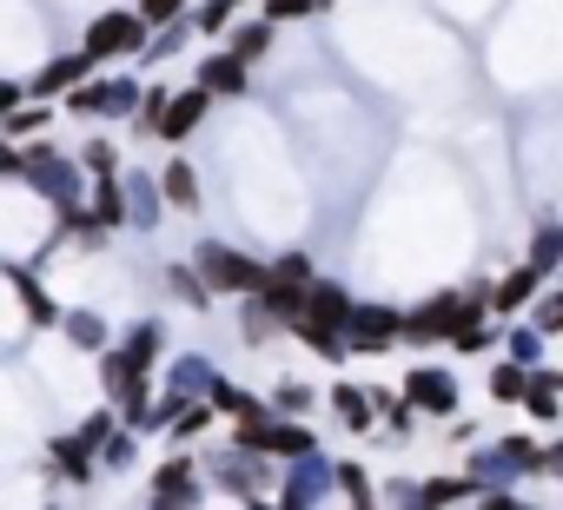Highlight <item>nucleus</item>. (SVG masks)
I'll use <instances>...</instances> for the list:
<instances>
[{
    "instance_id": "nucleus-25",
    "label": "nucleus",
    "mask_w": 563,
    "mask_h": 510,
    "mask_svg": "<svg viewBox=\"0 0 563 510\" xmlns=\"http://www.w3.org/2000/svg\"><path fill=\"white\" fill-rule=\"evenodd\" d=\"M60 332H67L80 352H107V319H100V312H60Z\"/></svg>"
},
{
    "instance_id": "nucleus-31",
    "label": "nucleus",
    "mask_w": 563,
    "mask_h": 510,
    "mask_svg": "<svg viewBox=\"0 0 563 510\" xmlns=\"http://www.w3.org/2000/svg\"><path fill=\"white\" fill-rule=\"evenodd\" d=\"M166 87H146L140 93V107H133V133H146V140H159V120H166Z\"/></svg>"
},
{
    "instance_id": "nucleus-1",
    "label": "nucleus",
    "mask_w": 563,
    "mask_h": 510,
    "mask_svg": "<svg viewBox=\"0 0 563 510\" xmlns=\"http://www.w3.org/2000/svg\"><path fill=\"white\" fill-rule=\"evenodd\" d=\"M490 312V279H471L464 292H431L418 312H405V345H451V332L477 325Z\"/></svg>"
},
{
    "instance_id": "nucleus-46",
    "label": "nucleus",
    "mask_w": 563,
    "mask_h": 510,
    "mask_svg": "<svg viewBox=\"0 0 563 510\" xmlns=\"http://www.w3.org/2000/svg\"><path fill=\"white\" fill-rule=\"evenodd\" d=\"M319 8H332V0H319Z\"/></svg>"
},
{
    "instance_id": "nucleus-33",
    "label": "nucleus",
    "mask_w": 563,
    "mask_h": 510,
    "mask_svg": "<svg viewBox=\"0 0 563 510\" xmlns=\"http://www.w3.org/2000/svg\"><path fill=\"white\" fill-rule=\"evenodd\" d=\"M530 325H537L543 339H556V332H563V286H556V292H537V299H530Z\"/></svg>"
},
{
    "instance_id": "nucleus-30",
    "label": "nucleus",
    "mask_w": 563,
    "mask_h": 510,
    "mask_svg": "<svg viewBox=\"0 0 563 510\" xmlns=\"http://www.w3.org/2000/svg\"><path fill=\"white\" fill-rule=\"evenodd\" d=\"M530 266H537V279L563 266V225H537V239H530Z\"/></svg>"
},
{
    "instance_id": "nucleus-36",
    "label": "nucleus",
    "mask_w": 563,
    "mask_h": 510,
    "mask_svg": "<svg viewBox=\"0 0 563 510\" xmlns=\"http://www.w3.org/2000/svg\"><path fill=\"white\" fill-rule=\"evenodd\" d=\"M80 166H87L93 179H100V173H120V146H113V140H87V146H80Z\"/></svg>"
},
{
    "instance_id": "nucleus-22",
    "label": "nucleus",
    "mask_w": 563,
    "mask_h": 510,
    "mask_svg": "<svg viewBox=\"0 0 563 510\" xmlns=\"http://www.w3.org/2000/svg\"><path fill=\"white\" fill-rule=\"evenodd\" d=\"M93 457H100V451H93L80 431H74V437H54V464H60V477L87 484V477H93Z\"/></svg>"
},
{
    "instance_id": "nucleus-8",
    "label": "nucleus",
    "mask_w": 563,
    "mask_h": 510,
    "mask_svg": "<svg viewBox=\"0 0 563 510\" xmlns=\"http://www.w3.org/2000/svg\"><path fill=\"white\" fill-rule=\"evenodd\" d=\"M192 80H199L212 100H245V93H252V67H245L239 54H225V47H219V54H206Z\"/></svg>"
},
{
    "instance_id": "nucleus-11",
    "label": "nucleus",
    "mask_w": 563,
    "mask_h": 510,
    "mask_svg": "<svg viewBox=\"0 0 563 510\" xmlns=\"http://www.w3.org/2000/svg\"><path fill=\"white\" fill-rule=\"evenodd\" d=\"M523 411H530L537 424H556V411H563V372H556V365H530Z\"/></svg>"
},
{
    "instance_id": "nucleus-2",
    "label": "nucleus",
    "mask_w": 563,
    "mask_h": 510,
    "mask_svg": "<svg viewBox=\"0 0 563 510\" xmlns=\"http://www.w3.org/2000/svg\"><path fill=\"white\" fill-rule=\"evenodd\" d=\"M146 41H153V27H146V14H133V8H113V14H93V21H87V54H93V60L146 54Z\"/></svg>"
},
{
    "instance_id": "nucleus-21",
    "label": "nucleus",
    "mask_w": 563,
    "mask_h": 510,
    "mask_svg": "<svg viewBox=\"0 0 563 510\" xmlns=\"http://www.w3.org/2000/svg\"><path fill=\"white\" fill-rule=\"evenodd\" d=\"M166 292H173L179 306H192V312H212V286H206L199 266H166Z\"/></svg>"
},
{
    "instance_id": "nucleus-28",
    "label": "nucleus",
    "mask_w": 563,
    "mask_h": 510,
    "mask_svg": "<svg viewBox=\"0 0 563 510\" xmlns=\"http://www.w3.org/2000/svg\"><path fill=\"white\" fill-rule=\"evenodd\" d=\"M239 14H245V0H199V8H192V27H199V34H225Z\"/></svg>"
},
{
    "instance_id": "nucleus-14",
    "label": "nucleus",
    "mask_w": 563,
    "mask_h": 510,
    "mask_svg": "<svg viewBox=\"0 0 563 510\" xmlns=\"http://www.w3.org/2000/svg\"><path fill=\"white\" fill-rule=\"evenodd\" d=\"M153 503H199V470L192 457H166L153 470Z\"/></svg>"
},
{
    "instance_id": "nucleus-42",
    "label": "nucleus",
    "mask_w": 563,
    "mask_h": 510,
    "mask_svg": "<svg viewBox=\"0 0 563 510\" xmlns=\"http://www.w3.org/2000/svg\"><path fill=\"white\" fill-rule=\"evenodd\" d=\"M537 352H543V332H537V325H530V332H510V358L537 365Z\"/></svg>"
},
{
    "instance_id": "nucleus-13",
    "label": "nucleus",
    "mask_w": 563,
    "mask_h": 510,
    "mask_svg": "<svg viewBox=\"0 0 563 510\" xmlns=\"http://www.w3.org/2000/svg\"><path fill=\"white\" fill-rule=\"evenodd\" d=\"M530 299H537V266L523 259L517 273H504V279L490 286V319H504V325H510V312H523Z\"/></svg>"
},
{
    "instance_id": "nucleus-26",
    "label": "nucleus",
    "mask_w": 563,
    "mask_h": 510,
    "mask_svg": "<svg viewBox=\"0 0 563 510\" xmlns=\"http://www.w3.org/2000/svg\"><path fill=\"white\" fill-rule=\"evenodd\" d=\"M523 385H530V365H523V358L490 365V398H497V404H523Z\"/></svg>"
},
{
    "instance_id": "nucleus-45",
    "label": "nucleus",
    "mask_w": 563,
    "mask_h": 510,
    "mask_svg": "<svg viewBox=\"0 0 563 510\" xmlns=\"http://www.w3.org/2000/svg\"><path fill=\"white\" fill-rule=\"evenodd\" d=\"M0 173H27V153H8V146H0Z\"/></svg>"
},
{
    "instance_id": "nucleus-10",
    "label": "nucleus",
    "mask_w": 563,
    "mask_h": 510,
    "mask_svg": "<svg viewBox=\"0 0 563 510\" xmlns=\"http://www.w3.org/2000/svg\"><path fill=\"white\" fill-rule=\"evenodd\" d=\"M206 113H212V93H206V87L192 80L186 93H173V100H166V120H159V140H173V146H179V140H192V126H199Z\"/></svg>"
},
{
    "instance_id": "nucleus-12",
    "label": "nucleus",
    "mask_w": 563,
    "mask_h": 510,
    "mask_svg": "<svg viewBox=\"0 0 563 510\" xmlns=\"http://www.w3.org/2000/svg\"><path fill=\"white\" fill-rule=\"evenodd\" d=\"M27 179H41V186L54 192V206H60V212L74 206V166H67L54 146H34V153H27Z\"/></svg>"
},
{
    "instance_id": "nucleus-39",
    "label": "nucleus",
    "mask_w": 563,
    "mask_h": 510,
    "mask_svg": "<svg viewBox=\"0 0 563 510\" xmlns=\"http://www.w3.org/2000/svg\"><path fill=\"white\" fill-rule=\"evenodd\" d=\"M140 14H146V27H166V21L192 14V0H140Z\"/></svg>"
},
{
    "instance_id": "nucleus-43",
    "label": "nucleus",
    "mask_w": 563,
    "mask_h": 510,
    "mask_svg": "<svg viewBox=\"0 0 563 510\" xmlns=\"http://www.w3.org/2000/svg\"><path fill=\"white\" fill-rule=\"evenodd\" d=\"M543 477H563V437H556V444H543Z\"/></svg>"
},
{
    "instance_id": "nucleus-19",
    "label": "nucleus",
    "mask_w": 563,
    "mask_h": 510,
    "mask_svg": "<svg viewBox=\"0 0 563 510\" xmlns=\"http://www.w3.org/2000/svg\"><path fill=\"white\" fill-rule=\"evenodd\" d=\"M159 192H166V206H173V212H199V173H192V159H166Z\"/></svg>"
},
{
    "instance_id": "nucleus-23",
    "label": "nucleus",
    "mask_w": 563,
    "mask_h": 510,
    "mask_svg": "<svg viewBox=\"0 0 563 510\" xmlns=\"http://www.w3.org/2000/svg\"><path fill=\"white\" fill-rule=\"evenodd\" d=\"M14 292H21V306H27V319H34V325H60V306L47 299V286H41L34 273H21V266H14Z\"/></svg>"
},
{
    "instance_id": "nucleus-38",
    "label": "nucleus",
    "mask_w": 563,
    "mask_h": 510,
    "mask_svg": "<svg viewBox=\"0 0 563 510\" xmlns=\"http://www.w3.org/2000/svg\"><path fill=\"white\" fill-rule=\"evenodd\" d=\"M497 345V332L477 319V325H464V332H451V352H464V358H477V352H490Z\"/></svg>"
},
{
    "instance_id": "nucleus-4",
    "label": "nucleus",
    "mask_w": 563,
    "mask_h": 510,
    "mask_svg": "<svg viewBox=\"0 0 563 510\" xmlns=\"http://www.w3.org/2000/svg\"><path fill=\"white\" fill-rule=\"evenodd\" d=\"M133 107H140V87L133 80H80L74 93H67V113H93V120H133Z\"/></svg>"
},
{
    "instance_id": "nucleus-37",
    "label": "nucleus",
    "mask_w": 563,
    "mask_h": 510,
    "mask_svg": "<svg viewBox=\"0 0 563 510\" xmlns=\"http://www.w3.org/2000/svg\"><path fill=\"white\" fill-rule=\"evenodd\" d=\"M258 14L278 27V21H306V14H319V0H258Z\"/></svg>"
},
{
    "instance_id": "nucleus-41",
    "label": "nucleus",
    "mask_w": 563,
    "mask_h": 510,
    "mask_svg": "<svg viewBox=\"0 0 563 510\" xmlns=\"http://www.w3.org/2000/svg\"><path fill=\"white\" fill-rule=\"evenodd\" d=\"M113 424H120V411H93V418H87V424H80V437H87V444H93V451H100V444H107V437H113Z\"/></svg>"
},
{
    "instance_id": "nucleus-3",
    "label": "nucleus",
    "mask_w": 563,
    "mask_h": 510,
    "mask_svg": "<svg viewBox=\"0 0 563 510\" xmlns=\"http://www.w3.org/2000/svg\"><path fill=\"white\" fill-rule=\"evenodd\" d=\"M199 273H206V286L212 292H225V299H252L258 286H265V266L258 259H245V252H232V245H199Z\"/></svg>"
},
{
    "instance_id": "nucleus-5",
    "label": "nucleus",
    "mask_w": 563,
    "mask_h": 510,
    "mask_svg": "<svg viewBox=\"0 0 563 510\" xmlns=\"http://www.w3.org/2000/svg\"><path fill=\"white\" fill-rule=\"evenodd\" d=\"M345 345H352V352L405 345V312H391V306H352V319H345Z\"/></svg>"
},
{
    "instance_id": "nucleus-6",
    "label": "nucleus",
    "mask_w": 563,
    "mask_h": 510,
    "mask_svg": "<svg viewBox=\"0 0 563 510\" xmlns=\"http://www.w3.org/2000/svg\"><path fill=\"white\" fill-rule=\"evenodd\" d=\"M471 470H477V477H543V444H537V437H504V444H490Z\"/></svg>"
},
{
    "instance_id": "nucleus-35",
    "label": "nucleus",
    "mask_w": 563,
    "mask_h": 510,
    "mask_svg": "<svg viewBox=\"0 0 563 510\" xmlns=\"http://www.w3.org/2000/svg\"><path fill=\"white\" fill-rule=\"evenodd\" d=\"M272 411H286V418H306L312 411V385H299V378H286L272 391Z\"/></svg>"
},
{
    "instance_id": "nucleus-7",
    "label": "nucleus",
    "mask_w": 563,
    "mask_h": 510,
    "mask_svg": "<svg viewBox=\"0 0 563 510\" xmlns=\"http://www.w3.org/2000/svg\"><path fill=\"white\" fill-rule=\"evenodd\" d=\"M405 398L431 418H451L457 411V378L444 365H418V372H405Z\"/></svg>"
},
{
    "instance_id": "nucleus-40",
    "label": "nucleus",
    "mask_w": 563,
    "mask_h": 510,
    "mask_svg": "<svg viewBox=\"0 0 563 510\" xmlns=\"http://www.w3.org/2000/svg\"><path fill=\"white\" fill-rule=\"evenodd\" d=\"M0 126H8L14 140H27V133H41V126H47V107H14L8 120H0Z\"/></svg>"
},
{
    "instance_id": "nucleus-34",
    "label": "nucleus",
    "mask_w": 563,
    "mask_h": 510,
    "mask_svg": "<svg viewBox=\"0 0 563 510\" xmlns=\"http://www.w3.org/2000/svg\"><path fill=\"white\" fill-rule=\"evenodd\" d=\"M173 391H192V398H206V391H212V358H179V372H173Z\"/></svg>"
},
{
    "instance_id": "nucleus-17",
    "label": "nucleus",
    "mask_w": 563,
    "mask_h": 510,
    "mask_svg": "<svg viewBox=\"0 0 563 510\" xmlns=\"http://www.w3.org/2000/svg\"><path fill=\"white\" fill-rule=\"evenodd\" d=\"M258 451H265V457H292V464H299V457L312 451V431H306L299 418H286V411H278V418H272V431L258 437Z\"/></svg>"
},
{
    "instance_id": "nucleus-27",
    "label": "nucleus",
    "mask_w": 563,
    "mask_h": 510,
    "mask_svg": "<svg viewBox=\"0 0 563 510\" xmlns=\"http://www.w3.org/2000/svg\"><path fill=\"white\" fill-rule=\"evenodd\" d=\"M206 424H212V398H179V411H173V437L179 444H192V437H206Z\"/></svg>"
},
{
    "instance_id": "nucleus-32",
    "label": "nucleus",
    "mask_w": 563,
    "mask_h": 510,
    "mask_svg": "<svg viewBox=\"0 0 563 510\" xmlns=\"http://www.w3.org/2000/svg\"><path fill=\"white\" fill-rule=\"evenodd\" d=\"M332 490H339V497H352V503H378V490H372L365 464H339V470H332Z\"/></svg>"
},
{
    "instance_id": "nucleus-24",
    "label": "nucleus",
    "mask_w": 563,
    "mask_h": 510,
    "mask_svg": "<svg viewBox=\"0 0 563 510\" xmlns=\"http://www.w3.org/2000/svg\"><path fill=\"white\" fill-rule=\"evenodd\" d=\"M239 332H245V345H265V339H278V332H286V319H278L258 292H252V306L239 312Z\"/></svg>"
},
{
    "instance_id": "nucleus-29",
    "label": "nucleus",
    "mask_w": 563,
    "mask_h": 510,
    "mask_svg": "<svg viewBox=\"0 0 563 510\" xmlns=\"http://www.w3.org/2000/svg\"><path fill=\"white\" fill-rule=\"evenodd\" d=\"M484 490V477L471 470V477H431L424 490H418V503H457V497H477Z\"/></svg>"
},
{
    "instance_id": "nucleus-16",
    "label": "nucleus",
    "mask_w": 563,
    "mask_h": 510,
    "mask_svg": "<svg viewBox=\"0 0 563 510\" xmlns=\"http://www.w3.org/2000/svg\"><path fill=\"white\" fill-rule=\"evenodd\" d=\"M120 186H126V219H133L140 232H153V225H159V206H166L159 179H146V173H126Z\"/></svg>"
},
{
    "instance_id": "nucleus-9",
    "label": "nucleus",
    "mask_w": 563,
    "mask_h": 510,
    "mask_svg": "<svg viewBox=\"0 0 563 510\" xmlns=\"http://www.w3.org/2000/svg\"><path fill=\"white\" fill-rule=\"evenodd\" d=\"M93 67H100V60H93L87 47H80V54H60V60H47V67L34 74V100H60V93H74V87H80Z\"/></svg>"
},
{
    "instance_id": "nucleus-44",
    "label": "nucleus",
    "mask_w": 563,
    "mask_h": 510,
    "mask_svg": "<svg viewBox=\"0 0 563 510\" xmlns=\"http://www.w3.org/2000/svg\"><path fill=\"white\" fill-rule=\"evenodd\" d=\"M14 107H21V87H14V80H0V120H8Z\"/></svg>"
},
{
    "instance_id": "nucleus-20",
    "label": "nucleus",
    "mask_w": 563,
    "mask_h": 510,
    "mask_svg": "<svg viewBox=\"0 0 563 510\" xmlns=\"http://www.w3.org/2000/svg\"><path fill=\"white\" fill-rule=\"evenodd\" d=\"M93 219H100L107 232H113V225H133V219H126V186H120V173H100V179H93Z\"/></svg>"
},
{
    "instance_id": "nucleus-18",
    "label": "nucleus",
    "mask_w": 563,
    "mask_h": 510,
    "mask_svg": "<svg viewBox=\"0 0 563 510\" xmlns=\"http://www.w3.org/2000/svg\"><path fill=\"white\" fill-rule=\"evenodd\" d=\"M332 411H339V424H345V431H372V424H378V418H372V411H378V404H372V391H365V385H352V378H339V385H332Z\"/></svg>"
},
{
    "instance_id": "nucleus-15",
    "label": "nucleus",
    "mask_w": 563,
    "mask_h": 510,
    "mask_svg": "<svg viewBox=\"0 0 563 510\" xmlns=\"http://www.w3.org/2000/svg\"><path fill=\"white\" fill-rule=\"evenodd\" d=\"M219 41H225V54H239L245 67H258V60L272 54V21H265V14H258V21H232Z\"/></svg>"
}]
</instances>
